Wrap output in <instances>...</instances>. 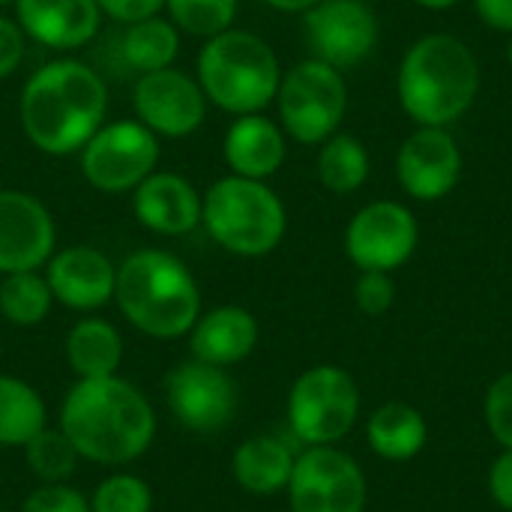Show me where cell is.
Listing matches in <instances>:
<instances>
[{
  "instance_id": "cell-11",
  "label": "cell",
  "mask_w": 512,
  "mask_h": 512,
  "mask_svg": "<svg viewBox=\"0 0 512 512\" xmlns=\"http://www.w3.org/2000/svg\"><path fill=\"white\" fill-rule=\"evenodd\" d=\"M420 246V222L399 201H372L360 207L345 228V252L363 270L393 273L414 258Z\"/></svg>"
},
{
  "instance_id": "cell-37",
  "label": "cell",
  "mask_w": 512,
  "mask_h": 512,
  "mask_svg": "<svg viewBox=\"0 0 512 512\" xmlns=\"http://www.w3.org/2000/svg\"><path fill=\"white\" fill-rule=\"evenodd\" d=\"M489 495L501 510L512 512V450H504L489 471Z\"/></svg>"
},
{
  "instance_id": "cell-2",
  "label": "cell",
  "mask_w": 512,
  "mask_h": 512,
  "mask_svg": "<svg viewBox=\"0 0 512 512\" xmlns=\"http://www.w3.org/2000/svg\"><path fill=\"white\" fill-rule=\"evenodd\" d=\"M105 111V78L75 57L48 60L30 72L18 99V117L27 141L48 156L78 153L105 123Z\"/></svg>"
},
{
  "instance_id": "cell-19",
  "label": "cell",
  "mask_w": 512,
  "mask_h": 512,
  "mask_svg": "<svg viewBox=\"0 0 512 512\" xmlns=\"http://www.w3.org/2000/svg\"><path fill=\"white\" fill-rule=\"evenodd\" d=\"M132 213L153 234L183 237L201 225V195L186 177L153 171L132 189Z\"/></svg>"
},
{
  "instance_id": "cell-31",
  "label": "cell",
  "mask_w": 512,
  "mask_h": 512,
  "mask_svg": "<svg viewBox=\"0 0 512 512\" xmlns=\"http://www.w3.org/2000/svg\"><path fill=\"white\" fill-rule=\"evenodd\" d=\"M90 512H153V489L138 474L114 471L93 489Z\"/></svg>"
},
{
  "instance_id": "cell-1",
  "label": "cell",
  "mask_w": 512,
  "mask_h": 512,
  "mask_svg": "<svg viewBox=\"0 0 512 512\" xmlns=\"http://www.w3.org/2000/svg\"><path fill=\"white\" fill-rule=\"evenodd\" d=\"M57 426L72 441L81 462L123 468L153 447L156 411L150 399L120 375L78 378L60 402Z\"/></svg>"
},
{
  "instance_id": "cell-6",
  "label": "cell",
  "mask_w": 512,
  "mask_h": 512,
  "mask_svg": "<svg viewBox=\"0 0 512 512\" xmlns=\"http://www.w3.org/2000/svg\"><path fill=\"white\" fill-rule=\"evenodd\" d=\"M201 225L225 252L264 258L285 240L288 213L267 180L228 174L201 195Z\"/></svg>"
},
{
  "instance_id": "cell-35",
  "label": "cell",
  "mask_w": 512,
  "mask_h": 512,
  "mask_svg": "<svg viewBox=\"0 0 512 512\" xmlns=\"http://www.w3.org/2000/svg\"><path fill=\"white\" fill-rule=\"evenodd\" d=\"M24 51H27L24 30L18 27L15 18L0 15V81L18 72V66L24 63Z\"/></svg>"
},
{
  "instance_id": "cell-40",
  "label": "cell",
  "mask_w": 512,
  "mask_h": 512,
  "mask_svg": "<svg viewBox=\"0 0 512 512\" xmlns=\"http://www.w3.org/2000/svg\"><path fill=\"white\" fill-rule=\"evenodd\" d=\"M420 9H429V12H447L453 6H459L462 0H414Z\"/></svg>"
},
{
  "instance_id": "cell-29",
  "label": "cell",
  "mask_w": 512,
  "mask_h": 512,
  "mask_svg": "<svg viewBox=\"0 0 512 512\" xmlns=\"http://www.w3.org/2000/svg\"><path fill=\"white\" fill-rule=\"evenodd\" d=\"M24 462L30 474L42 483H69V477L78 471L81 456L75 453L72 441L60 432V426H45L36 432L24 447Z\"/></svg>"
},
{
  "instance_id": "cell-15",
  "label": "cell",
  "mask_w": 512,
  "mask_h": 512,
  "mask_svg": "<svg viewBox=\"0 0 512 512\" xmlns=\"http://www.w3.org/2000/svg\"><path fill=\"white\" fill-rule=\"evenodd\" d=\"M399 186L420 204L447 198L462 180V150L450 129L417 126L396 153Z\"/></svg>"
},
{
  "instance_id": "cell-34",
  "label": "cell",
  "mask_w": 512,
  "mask_h": 512,
  "mask_svg": "<svg viewBox=\"0 0 512 512\" xmlns=\"http://www.w3.org/2000/svg\"><path fill=\"white\" fill-rule=\"evenodd\" d=\"M354 303L363 315L378 318L387 315L396 303V282L393 273H378V270H363L357 285H354Z\"/></svg>"
},
{
  "instance_id": "cell-32",
  "label": "cell",
  "mask_w": 512,
  "mask_h": 512,
  "mask_svg": "<svg viewBox=\"0 0 512 512\" xmlns=\"http://www.w3.org/2000/svg\"><path fill=\"white\" fill-rule=\"evenodd\" d=\"M483 414H486V426L492 438L504 450H512V372H504L501 378L492 381Z\"/></svg>"
},
{
  "instance_id": "cell-9",
  "label": "cell",
  "mask_w": 512,
  "mask_h": 512,
  "mask_svg": "<svg viewBox=\"0 0 512 512\" xmlns=\"http://www.w3.org/2000/svg\"><path fill=\"white\" fill-rule=\"evenodd\" d=\"M84 180L102 195L132 192L159 165V135L141 120L126 117L102 123L96 135L78 150Z\"/></svg>"
},
{
  "instance_id": "cell-17",
  "label": "cell",
  "mask_w": 512,
  "mask_h": 512,
  "mask_svg": "<svg viewBox=\"0 0 512 512\" xmlns=\"http://www.w3.org/2000/svg\"><path fill=\"white\" fill-rule=\"evenodd\" d=\"M45 279L54 303L72 312H96L114 300L117 267L93 246H69L48 258Z\"/></svg>"
},
{
  "instance_id": "cell-33",
  "label": "cell",
  "mask_w": 512,
  "mask_h": 512,
  "mask_svg": "<svg viewBox=\"0 0 512 512\" xmlns=\"http://www.w3.org/2000/svg\"><path fill=\"white\" fill-rule=\"evenodd\" d=\"M18 512H90V498L69 483H42L21 501Z\"/></svg>"
},
{
  "instance_id": "cell-4",
  "label": "cell",
  "mask_w": 512,
  "mask_h": 512,
  "mask_svg": "<svg viewBox=\"0 0 512 512\" xmlns=\"http://www.w3.org/2000/svg\"><path fill=\"white\" fill-rule=\"evenodd\" d=\"M114 303L144 336L168 342L189 336L201 315V288L192 270L165 249H138L117 267Z\"/></svg>"
},
{
  "instance_id": "cell-21",
  "label": "cell",
  "mask_w": 512,
  "mask_h": 512,
  "mask_svg": "<svg viewBox=\"0 0 512 512\" xmlns=\"http://www.w3.org/2000/svg\"><path fill=\"white\" fill-rule=\"evenodd\" d=\"M222 156L231 174L249 180H270L288 156V135L264 111L243 114L228 126Z\"/></svg>"
},
{
  "instance_id": "cell-13",
  "label": "cell",
  "mask_w": 512,
  "mask_h": 512,
  "mask_svg": "<svg viewBox=\"0 0 512 512\" xmlns=\"http://www.w3.org/2000/svg\"><path fill=\"white\" fill-rule=\"evenodd\" d=\"M303 33L315 60L351 69L375 51L381 24L366 0H321L303 15Z\"/></svg>"
},
{
  "instance_id": "cell-18",
  "label": "cell",
  "mask_w": 512,
  "mask_h": 512,
  "mask_svg": "<svg viewBox=\"0 0 512 512\" xmlns=\"http://www.w3.org/2000/svg\"><path fill=\"white\" fill-rule=\"evenodd\" d=\"M15 21L30 42L51 51H75L96 39L102 9L96 0H15Z\"/></svg>"
},
{
  "instance_id": "cell-8",
  "label": "cell",
  "mask_w": 512,
  "mask_h": 512,
  "mask_svg": "<svg viewBox=\"0 0 512 512\" xmlns=\"http://www.w3.org/2000/svg\"><path fill=\"white\" fill-rule=\"evenodd\" d=\"M360 420V387L342 366L306 369L288 393V426L303 447H333Z\"/></svg>"
},
{
  "instance_id": "cell-28",
  "label": "cell",
  "mask_w": 512,
  "mask_h": 512,
  "mask_svg": "<svg viewBox=\"0 0 512 512\" xmlns=\"http://www.w3.org/2000/svg\"><path fill=\"white\" fill-rule=\"evenodd\" d=\"M54 306V294L48 288L45 273H9L0 282V315L15 327H36L48 318Z\"/></svg>"
},
{
  "instance_id": "cell-23",
  "label": "cell",
  "mask_w": 512,
  "mask_h": 512,
  "mask_svg": "<svg viewBox=\"0 0 512 512\" xmlns=\"http://www.w3.org/2000/svg\"><path fill=\"white\" fill-rule=\"evenodd\" d=\"M66 363L75 378H111L123 363V336L105 318H81L66 333Z\"/></svg>"
},
{
  "instance_id": "cell-36",
  "label": "cell",
  "mask_w": 512,
  "mask_h": 512,
  "mask_svg": "<svg viewBox=\"0 0 512 512\" xmlns=\"http://www.w3.org/2000/svg\"><path fill=\"white\" fill-rule=\"evenodd\" d=\"M96 6L117 24H135L159 15L165 9V0H96Z\"/></svg>"
},
{
  "instance_id": "cell-26",
  "label": "cell",
  "mask_w": 512,
  "mask_h": 512,
  "mask_svg": "<svg viewBox=\"0 0 512 512\" xmlns=\"http://www.w3.org/2000/svg\"><path fill=\"white\" fill-rule=\"evenodd\" d=\"M177 54H180V30L162 15L126 24L120 36V57L138 75L168 69L177 60Z\"/></svg>"
},
{
  "instance_id": "cell-24",
  "label": "cell",
  "mask_w": 512,
  "mask_h": 512,
  "mask_svg": "<svg viewBox=\"0 0 512 512\" xmlns=\"http://www.w3.org/2000/svg\"><path fill=\"white\" fill-rule=\"evenodd\" d=\"M366 438L375 456L387 462H408L420 456V450L426 447L429 429H426V417L414 405L387 402L369 417Z\"/></svg>"
},
{
  "instance_id": "cell-7",
  "label": "cell",
  "mask_w": 512,
  "mask_h": 512,
  "mask_svg": "<svg viewBox=\"0 0 512 512\" xmlns=\"http://www.w3.org/2000/svg\"><path fill=\"white\" fill-rule=\"evenodd\" d=\"M279 126L297 144H324L339 132L348 111V84L342 69L324 60H300L282 72L276 90Z\"/></svg>"
},
{
  "instance_id": "cell-22",
  "label": "cell",
  "mask_w": 512,
  "mask_h": 512,
  "mask_svg": "<svg viewBox=\"0 0 512 512\" xmlns=\"http://www.w3.org/2000/svg\"><path fill=\"white\" fill-rule=\"evenodd\" d=\"M297 453L288 441L276 435H255L246 438L231 456L234 483L255 498H273L288 489L294 474Z\"/></svg>"
},
{
  "instance_id": "cell-38",
  "label": "cell",
  "mask_w": 512,
  "mask_h": 512,
  "mask_svg": "<svg viewBox=\"0 0 512 512\" xmlns=\"http://www.w3.org/2000/svg\"><path fill=\"white\" fill-rule=\"evenodd\" d=\"M477 18L498 33H512V0H474Z\"/></svg>"
},
{
  "instance_id": "cell-42",
  "label": "cell",
  "mask_w": 512,
  "mask_h": 512,
  "mask_svg": "<svg viewBox=\"0 0 512 512\" xmlns=\"http://www.w3.org/2000/svg\"><path fill=\"white\" fill-rule=\"evenodd\" d=\"M6 3H15V0H0V6H6Z\"/></svg>"
},
{
  "instance_id": "cell-5",
  "label": "cell",
  "mask_w": 512,
  "mask_h": 512,
  "mask_svg": "<svg viewBox=\"0 0 512 512\" xmlns=\"http://www.w3.org/2000/svg\"><path fill=\"white\" fill-rule=\"evenodd\" d=\"M198 84L210 105L243 117L276 102L282 66L276 51L252 30H225L198 51Z\"/></svg>"
},
{
  "instance_id": "cell-14",
  "label": "cell",
  "mask_w": 512,
  "mask_h": 512,
  "mask_svg": "<svg viewBox=\"0 0 512 512\" xmlns=\"http://www.w3.org/2000/svg\"><path fill=\"white\" fill-rule=\"evenodd\" d=\"M207 105L198 78L174 66L138 75L132 90L135 120L162 138H186L198 132L207 120Z\"/></svg>"
},
{
  "instance_id": "cell-25",
  "label": "cell",
  "mask_w": 512,
  "mask_h": 512,
  "mask_svg": "<svg viewBox=\"0 0 512 512\" xmlns=\"http://www.w3.org/2000/svg\"><path fill=\"white\" fill-rule=\"evenodd\" d=\"M45 426L48 408L42 393L15 375H0V450H21Z\"/></svg>"
},
{
  "instance_id": "cell-3",
  "label": "cell",
  "mask_w": 512,
  "mask_h": 512,
  "mask_svg": "<svg viewBox=\"0 0 512 512\" xmlns=\"http://www.w3.org/2000/svg\"><path fill=\"white\" fill-rule=\"evenodd\" d=\"M396 93L417 126L450 129L480 93V63L468 42L453 33L420 36L402 57Z\"/></svg>"
},
{
  "instance_id": "cell-41",
  "label": "cell",
  "mask_w": 512,
  "mask_h": 512,
  "mask_svg": "<svg viewBox=\"0 0 512 512\" xmlns=\"http://www.w3.org/2000/svg\"><path fill=\"white\" fill-rule=\"evenodd\" d=\"M507 63L512 66V33H510V42H507Z\"/></svg>"
},
{
  "instance_id": "cell-27",
  "label": "cell",
  "mask_w": 512,
  "mask_h": 512,
  "mask_svg": "<svg viewBox=\"0 0 512 512\" xmlns=\"http://www.w3.org/2000/svg\"><path fill=\"white\" fill-rule=\"evenodd\" d=\"M315 168H318V180L327 192L351 195V192L366 186L369 171H372V159H369L366 144L357 135L336 132L321 144Z\"/></svg>"
},
{
  "instance_id": "cell-16",
  "label": "cell",
  "mask_w": 512,
  "mask_h": 512,
  "mask_svg": "<svg viewBox=\"0 0 512 512\" xmlns=\"http://www.w3.org/2000/svg\"><path fill=\"white\" fill-rule=\"evenodd\" d=\"M57 252L51 210L30 192L0 189V276L42 270Z\"/></svg>"
},
{
  "instance_id": "cell-10",
  "label": "cell",
  "mask_w": 512,
  "mask_h": 512,
  "mask_svg": "<svg viewBox=\"0 0 512 512\" xmlns=\"http://www.w3.org/2000/svg\"><path fill=\"white\" fill-rule=\"evenodd\" d=\"M291 512H363L369 486L363 468L333 447H303L288 483Z\"/></svg>"
},
{
  "instance_id": "cell-12",
  "label": "cell",
  "mask_w": 512,
  "mask_h": 512,
  "mask_svg": "<svg viewBox=\"0 0 512 512\" xmlns=\"http://www.w3.org/2000/svg\"><path fill=\"white\" fill-rule=\"evenodd\" d=\"M165 399L171 417L198 435L222 432L237 414V384L228 369L186 360L165 378Z\"/></svg>"
},
{
  "instance_id": "cell-39",
  "label": "cell",
  "mask_w": 512,
  "mask_h": 512,
  "mask_svg": "<svg viewBox=\"0 0 512 512\" xmlns=\"http://www.w3.org/2000/svg\"><path fill=\"white\" fill-rule=\"evenodd\" d=\"M264 3L276 12H285V15H306L321 0H264Z\"/></svg>"
},
{
  "instance_id": "cell-30",
  "label": "cell",
  "mask_w": 512,
  "mask_h": 512,
  "mask_svg": "<svg viewBox=\"0 0 512 512\" xmlns=\"http://www.w3.org/2000/svg\"><path fill=\"white\" fill-rule=\"evenodd\" d=\"M165 9H168V21L180 33L210 39L234 27L240 3L237 0H165Z\"/></svg>"
},
{
  "instance_id": "cell-20",
  "label": "cell",
  "mask_w": 512,
  "mask_h": 512,
  "mask_svg": "<svg viewBox=\"0 0 512 512\" xmlns=\"http://www.w3.org/2000/svg\"><path fill=\"white\" fill-rule=\"evenodd\" d=\"M258 336L261 330L255 315L243 306L228 303L198 315L195 327L189 330V351L192 360L231 369L255 351Z\"/></svg>"
}]
</instances>
